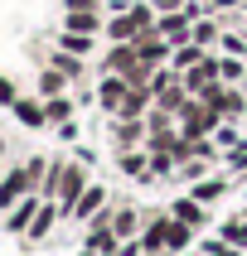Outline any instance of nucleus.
<instances>
[{
    "instance_id": "nucleus-1",
    "label": "nucleus",
    "mask_w": 247,
    "mask_h": 256,
    "mask_svg": "<svg viewBox=\"0 0 247 256\" xmlns=\"http://www.w3.org/2000/svg\"><path fill=\"white\" fill-rule=\"evenodd\" d=\"M203 102H208V106H213L223 121H237V116L247 112V97H242V92H237L232 82H223V78H218V82L203 92Z\"/></svg>"
},
{
    "instance_id": "nucleus-2",
    "label": "nucleus",
    "mask_w": 247,
    "mask_h": 256,
    "mask_svg": "<svg viewBox=\"0 0 247 256\" xmlns=\"http://www.w3.org/2000/svg\"><path fill=\"white\" fill-rule=\"evenodd\" d=\"M25 194H34V179H29V170H25V164L5 170V179H0V213H10L15 203L25 198Z\"/></svg>"
},
{
    "instance_id": "nucleus-3",
    "label": "nucleus",
    "mask_w": 247,
    "mask_h": 256,
    "mask_svg": "<svg viewBox=\"0 0 247 256\" xmlns=\"http://www.w3.org/2000/svg\"><path fill=\"white\" fill-rule=\"evenodd\" d=\"M126 92H131V82L121 78V72H102V82H97V102H102V112H107V116L121 112Z\"/></svg>"
},
{
    "instance_id": "nucleus-4",
    "label": "nucleus",
    "mask_w": 247,
    "mask_h": 256,
    "mask_svg": "<svg viewBox=\"0 0 247 256\" xmlns=\"http://www.w3.org/2000/svg\"><path fill=\"white\" fill-rule=\"evenodd\" d=\"M141 29H145V24L136 20V14L121 10V14H112V20H107V29H102V34H107V44H131Z\"/></svg>"
},
{
    "instance_id": "nucleus-5",
    "label": "nucleus",
    "mask_w": 247,
    "mask_h": 256,
    "mask_svg": "<svg viewBox=\"0 0 247 256\" xmlns=\"http://www.w3.org/2000/svg\"><path fill=\"white\" fill-rule=\"evenodd\" d=\"M136 63H141L136 44H112V48H107V58H102V72H121V78H126Z\"/></svg>"
},
{
    "instance_id": "nucleus-6",
    "label": "nucleus",
    "mask_w": 247,
    "mask_h": 256,
    "mask_svg": "<svg viewBox=\"0 0 247 256\" xmlns=\"http://www.w3.org/2000/svg\"><path fill=\"white\" fill-rule=\"evenodd\" d=\"M39 208H44V198H39V194H25V198L10 208L5 228H10V232H29V222H34V213H39Z\"/></svg>"
},
{
    "instance_id": "nucleus-7",
    "label": "nucleus",
    "mask_w": 247,
    "mask_h": 256,
    "mask_svg": "<svg viewBox=\"0 0 247 256\" xmlns=\"http://www.w3.org/2000/svg\"><path fill=\"white\" fill-rule=\"evenodd\" d=\"M102 208H107V188H102V184H87V188H83V198L73 203V213H68V218H83V222H92Z\"/></svg>"
},
{
    "instance_id": "nucleus-8",
    "label": "nucleus",
    "mask_w": 247,
    "mask_h": 256,
    "mask_svg": "<svg viewBox=\"0 0 247 256\" xmlns=\"http://www.w3.org/2000/svg\"><path fill=\"white\" fill-rule=\"evenodd\" d=\"M10 112H15V121H20V126H34V130H39V126H49V112H44V97H20V102L10 106Z\"/></svg>"
},
{
    "instance_id": "nucleus-9",
    "label": "nucleus",
    "mask_w": 247,
    "mask_h": 256,
    "mask_svg": "<svg viewBox=\"0 0 247 256\" xmlns=\"http://www.w3.org/2000/svg\"><path fill=\"white\" fill-rule=\"evenodd\" d=\"M63 29H73V34H102L107 20H102V10H68L63 14Z\"/></svg>"
},
{
    "instance_id": "nucleus-10",
    "label": "nucleus",
    "mask_w": 247,
    "mask_h": 256,
    "mask_svg": "<svg viewBox=\"0 0 247 256\" xmlns=\"http://www.w3.org/2000/svg\"><path fill=\"white\" fill-rule=\"evenodd\" d=\"M203 208H208V203H199L194 194H189V198H174L170 203V218H179V222H189V228H203V218H208Z\"/></svg>"
},
{
    "instance_id": "nucleus-11",
    "label": "nucleus",
    "mask_w": 247,
    "mask_h": 256,
    "mask_svg": "<svg viewBox=\"0 0 247 256\" xmlns=\"http://www.w3.org/2000/svg\"><path fill=\"white\" fill-rule=\"evenodd\" d=\"M203 58H208V54H203V44L189 39V44H179V48L170 54V68H174V72H189V68H199Z\"/></svg>"
},
{
    "instance_id": "nucleus-12",
    "label": "nucleus",
    "mask_w": 247,
    "mask_h": 256,
    "mask_svg": "<svg viewBox=\"0 0 247 256\" xmlns=\"http://www.w3.org/2000/svg\"><path fill=\"white\" fill-rule=\"evenodd\" d=\"M189 194H194L199 203H213V198H223V194H228V179H223V174H208V179H194V188H189Z\"/></svg>"
},
{
    "instance_id": "nucleus-13",
    "label": "nucleus",
    "mask_w": 247,
    "mask_h": 256,
    "mask_svg": "<svg viewBox=\"0 0 247 256\" xmlns=\"http://www.w3.org/2000/svg\"><path fill=\"white\" fill-rule=\"evenodd\" d=\"M136 228H141V213H136V208H116V213H112V232L121 237V242H131Z\"/></svg>"
},
{
    "instance_id": "nucleus-14",
    "label": "nucleus",
    "mask_w": 247,
    "mask_h": 256,
    "mask_svg": "<svg viewBox=\"0 0 247 256\" xmlns=\"http://www.w3.org/2000/svg\"><path fill=\"white\" fill-rule=\"evenodd\" d=\"M92 44H97V34H73V29H63V34H58V48H68V54H78V58L92 54Z\"/></svg>"
},
{
    "instance_id": "nucleus-15",
    "label": "nucleus",
    "mask_w": 247,
    "mask_h": 256,
    "mask_svg": "<svg viewBox=\"0 0 247 256\" xmlns=\"http://www.w3.org/2000/svg\"><path fill=\"white\" fill-rule=\"evenodd\" d=\"M68 82H73L68 72H58L54 63H49V68L39 72V97H58V92H63V87H68Z\"/></svg>"
},
{
    "instance_id": "nucleus-16",
    "label": "nucleus",
    "mask_w": 247,
    "mask_h": 256,
    "mask_svg": "<svg viewBox=\"0 0 247 256\" xmlns=\"http://www.w3.org/2000/svg\"><path fill=\"white\" fill-rule=\"evenodd\" d=\"M218 78L237 87V82H242V78H247V63H242V58H237V54H223V58H218Z\"/></svg>"
},
{
    "instance_id": "nucleus-17",
    "label": "nucleus",
    "mask_w": 247,
    "mask_h": 256,
    "mask_svg": "<svg viewBox=\"0 0 247 256\" xmlns=\"http://www.w3.org/2000/svg\"><path fill=\"white\" fill-rule=\"evenodd\" d=\"M44 112H49V126H63V121H73V102L58 92V97H44Z\"/></svg>"
},
{
    "instance_id": "nucleus-18",
    "label": "nucleus",
    "mask_w": 247,
    "mask_h": 256,
    "mask_svg": "<svg viewBox=\"0 0 247 256\" xmlns=\"http://www.w3.org/2000/svg\"><path fill=\"white\" fill-rule=\"evenodd\" d=\"M189 237H194V228L189 222H179V218H170V237H165V252H184Z\"/></svg>"
},
{
    "instance_id": "nucleus-19",
    "label": "nucleus",
    "mask_w": 247,
    "mask_h": 256,
    "mask_svg": "<svg viewBox=\"0 0 247 256\" xmlns=\"http://www.w3.org/2000/svg\"><path fill=\"white\" fill-rule=\"evenodd\" d=\"M49 63H54L58 72H68V78H83V58H78V54H68V48H58Z\"/></svg>"
},
{
    "instance_id": "nucleus-20",
    "label": "nucleus",
    "mask_w": 247,
    "mask_h": 256,
    "mask_svg": "<svg viewBox=\"0 0 247 256\" xmlns=\"http://www.w3.org/2000/svg\"><path fill=\"white\" fill-rule=\"evenodd\" d=\"M213 145L223 150V155H228L232 145H242V136H237V126H232V121H218V130H213Z\"/></svg>"
},
{
    "instance_id": "nucleus-21",
    "label": "nucleus",
    "mask_w": 247,
    "mask_h": 256,
    "mask_svg": "<svg viewBox=\"0 0 247 256\" xmlns=\"http://www.w3.org/2000/svg\"><path fill=\"white\" fill-rule=\"evenodd\" d=\"M189 39L208 48V44H213V39H223V34H218V24H213V20H194V29H189Z\"/></svg>"
},
{
    "instance_id": "nucleus-22",
    "label": "nucleus",
    "mask_w": 247,
    "mask_h": 256,
    "mask_svg": "<svg viewBox=\"0 0 247 256\" xmlns=\"http://www.w3.org/2000/svg\"><path fill=\"white\" fill-rule=\"evenodd\" d=\"M15 102H20V87H15L10 78L0 72V106H15Z\"/></svg>"
},
{
    "instance_id": "nucleus-23",
    "label": "nucleus",
    "mask_w": 247,
    "mask_h": 256,
    "mask_svg": "<svg viewBox=\"0 0 247 256\" xmlns=\"http://www.w3.org/2000/svg\"><path fill=\"white\" fill-rule=\"evenodd\" d=\"M223 54H237V58H242V54H247V44L237 39V34H223Z\"/></svg>"
},
{
    "instance_id": "nucleus-24",
    "label": "nucleus",
    "mask_w": 247,
    "mask_h": 256,
    "mask_svg": "<svg viewBox=\"0 0 247 256\" xmlns=\"http://www.w3.org/2000/svg\"><path fill=\"white\" fill-rule=\"evenodd\" d=\"M107 0H63V10H102Z\"/></svg>"
},
{
    "instance_id": "nucleus-25",
    "label": "nucleus",
    "mask_w": 247,
    "mask_h": 256,
    "mask_svg": "<svg viewBox=\"0 0 247 256\" xmlns=\"http://www.w3.org/2000/svg\"><path fill=\"white\" fill-rule=\"evenodd\" d=\"M150 5H155V14H170V10H184L189 0H150Z\"/></svg>"
},
{
    "instance_id": "nucleus-26",
    "label": "nucleus",
    "mask_w": 247,
    "mask_h": 256,
    "mask_svg": "<svg viewBox=\"0 0 247 256\" xmlns=\"http://www.w3.org/2000/svg\"><path fill=\"white\" fill-rule=\"evenodd\" d=\"M0 179H5V170H0Z\"/></svg>"
}]
</instances>
